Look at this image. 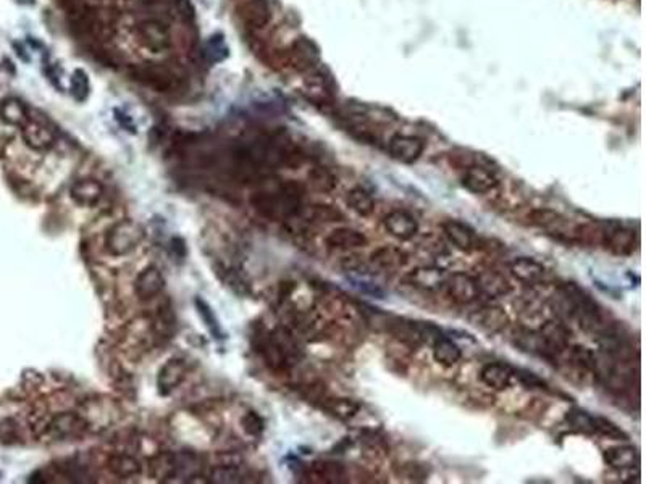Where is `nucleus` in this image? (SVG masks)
I'll return each mask as SVG.
<instances>
[{
  "label": "nucleus",
  "instance_id": "obj_1",
  "mask_svg": "<svg viewBox=\"0 0 646 484\" xmlns=\"http://www.w3.org/2000/svg\"><path fill=\"white\" fill-rule=\"evenodd\" d=\"M554 308L564 318L574 320L587 331L603 333L609 328L608 315L588 292L575 283L561 284L554 296Z\"/></svg>",
  "mask_w": 646,
  "mask_h": 484
},
{
  "label": "nucleus",
  "instance_id": "obj_2",
  "mask_svg": "<svg viewBox=\"0 0 646 484\" xmlns=\"http://www.w3.org/2000/svg\"><path fill=\"white\" fill-rule=\"evenodd\" d=\"M306 188L301 183L286 181L270 190H261L251 197L258 215L268 219H288L301 212Z\"/></svg>",
  "mask_w": 646,
  "mask_h": 484
},
{
  "label": "nucleus",
  "instance_id": "obj_3",
  "mask_svg": "<svg viewBox=\"0 0 646 484\" xmlns=\"http://www.w3.org/2000/svg\"><path fill=\"white\" fill-rule=\"evenodd\" d=\"M143 228L131 219L115 223L104 238V246L110 255L123 257L133 252L143 241Z\"/></svg>",
  "mask_w": 646,
  "mask_h": 484
},
{
  "label": "nucleus",
  "instance_id": "obj_4",
  "mask_svg": "<svg viewBox=\"0 0 646 484\" xmlns=\"http://www.w3.org/2000/svg\"><path fill=\"white\" fill-rule=\"evenodd\" d=\"M601 244L614 255L627 257L632 255L638 247V234L632 228L611 222L601 228Z\"/></svg>",
  "mask_w": 646,
  "mask_h": 484
},
{
  "label": "nucleus",
  "instance_id": "obj_5",
  "mask_svg": "<svg viewBox=\"0 0 646 484\" xmlns=\"http://www.w3.org/2000/svg\"><path fill=\"white\" fill-rule=\"evenodd\" d=\"M445 286L451 301L460 303V305H467V303L475 302L481 294L477 278L464 272H456L449 274L445 279Z\"/></svg>",
  "mask_w": 646,
  "mask_h": 484
},
{
  "label": "nucleus",
  "instance_id": "obj_6",
  "mask_svg": "<svg viewBox=\"0 0 646 484\" xmlns=\"http://www.w3.org/2000/svg\"><path fill=\"white\" fill-rule=\"evenodd\" d=\"M138 36L143 46L154 54L165 52L172 46L168 28L159 20H145L138 25Z\"/></svg>",
  "mask_w": 646,
  "mask_h": 484
},
{
  "label": "nucleus",
  "instance_id": "obj_7",
  "mask_svg": "<svg viewBox=\"0 0 646 484\" xmlns=\"http://www.w3.org/2000/svg\"><path fill=\"white\" fill-rule=\"evenodd\" d=\"M424 150V140L415 136H407V134H396L388 143V154H390L391 159L401 163H407V165L417 162L422 157Z\"/></svg>",
  "mask_w": 646,
  "mask_h": 484
},
{
  "label": "nucleus",
  "instance_id": "obj_8",
  "mask_svg": "<svg viewBox=\"0 0 646 484\" xmlns=\"http://www.w3.org/2000/svg\"><path fill=\"white\" fill-rule=\"evenodd\" d=\"M540 336L546 351V358H558L564 351H567L570 341V331L561 322H546L540 329Z\"/></svg>",
  "mask_w": 646,
  "mask_h": 484
},
{
  "label": "nucleus",
  "instance_id": "obj_9",
  "mask_svg": "<svg viewBox=\"0 0 646 484\" xmlns=\"http://www.w3.org/2000/svg\"><path fill=\"white\" fill-rule=\"evenodd\" d=\"M469 322L472 326L485 331L488 334H494L503 331L509 323V315L506 313L504 308L496 305H486L481 307L474 313H470Z\"/></svg>",
  "mask_w": 646,
  "mask_h": 484
},
{
  "label": "nucleus",
  "instance_id": "obj_10",
  "mask_svg": "<svg viewBox=\"0 0 646 484\" xmlns=\"http://www.w3.org/2000/svg\"><path fill=\"white\" fill-rule=\"evenodd\" d=\"M498 178L494 173L481 165H469L465 167V173L462 176V186L472 194L481 195L488 194L498 188Z\"/></svg>",
  "mask_w": 646,
  "mask_h": 484
},
{
  "label": "nucleus",
  "instance_id": "obj_11",
  "mask_svg": "<svg viewBox=\"0 0 646 484\" xmlns=\"http://www.w3.org/2000/svg\"><path fill=\"white\" fill-rule=\"evenodd\" d=\"M165 288V278L160 273V270L150 265L144 268L141 273L138 274L136 281H134V294L138 296L139 301H152L154 297L160 294Z\"/></svg>",
  "mask_w": 646,
  "mask_h": 484
},
{
  "label": "nucleus",
  "instance_id": "obj_12",
  "mask_svg": "<svg viewBox=\"0 0 646 484\" xmlns=\"http://www.w3.org/2000/svg\"><path fill=\"white\" fill-rule=\"evenodd\" d=\"M385 229L396 239L409 241L419 233V223L414 215L406 210H393L383 219Z\"/></svg>",
  "mask_w": 646,
  "mask_h": 484
},
{
  "label": "nucleus",
  "instance_id": "obj_13",
  "mask_svg": "<svg viewBox=\"0 0 646 484\" xmlns=\"http://www.w3.org/2000/svg\"><path fill=\"white\" fill-rule=\"evenodd\" d=\"M188 375V365L183 358H170L160 368L159 376H157V386L162 394H170L173 389L181 385Z\"/></svg>",
  "mask_w": 646,
  "mask_h": 484
},
{
  "label": "nucleus",
  "instance_id": "obj_14",
  "mask_svg": "<svg viewBox=\"0 0 646 484\" xmlns=\"http://www.w3.org/2000/svg\"><path fill=\"white\" fill-rule=\"evenodd\" d=\"M445 279L446 274L443 272L441 268H435V267H420L415 268L412 272H409L406 274V281L407 284H411L412 288L422 289V291H438L441 286H445Z\"/></svg>",
  "mask_w": 646,
  "mask_h": 484
},
{
  "label": "nucleus",
  "instance_id": "obj_15",
  "mask_svg": "<svg viewBox=\"0 0 646 484\" xmlns=\"http://www.w3.org/2000/svg\"><path fill=\"white\" fill-rule=\"evenodd\" d=\"M515 376V370L503 362L486 363L480 371V380L485 386L494 391L508 389Z\"/></svg>",
  "mask_w": 646,
  "mask_h": 484
},
{
  "label": "nucleus",
  "instance_id": "obj_16",
  "mask_svg": "<svg viewBox=\"0 0 646 484\" xmlns=\"http://www.w3.org/2000/svg\"><path fill=\"white\" fill-rule=\"evenodd\" d=\"M318 59H320L318 47L311 41V39L301 37V39H297L293 46H291L289 60L296 70L309 71V70L316 68V65L318 63Z\"/></svg>",
  "mask_w": 646,
  "mask_h": 484
},
{
  "label": "nucleus",
  "instance_id": "obj_17",
  "mask_svg": "<svg viewBox=\"0 0 646 484\" xmlns=\"http://www.w3.org/2000/svg\"><path fill=\"white\" fill-rule=\"evenodd\" d=\"M241 21L249 30H261L272 20V8L268 0H247L241 7Z\"/></svg>",
  "mask_w": 646,
  "mask_h": 484
},
{
  "label": "nucleus",
  "instance_id": "obj_18",
  "mask_svg": "<svg viewBox=\"0 0 646 484\" xmlns=\"http://www.w3.org/2000/svg\"><path fill=\"white\" fill-rule=\"evenodd\" d=\"M407 254L396 246H383L378 247L370 255V267H373L378 272H388V270L401 268L407 263Z\"/></svg>",
  "mask_w": 646,
  "mask_h": 484
},
{
  "label": "nucleus",
  "instance_id": "obj_19",
  "mask_svg": "<svg viewBox=\"0 0 646 484\" xmlns=\"http://www.w3.org/2000/svg\"><path fill=\"white\" fill-rule=\"evenodd\" d=\"M21 134H23L25 144L32 150H47L55 144L52 129L35 120H30L21 128Z\"/></svg>",
  "mask_w": 646,
  "mask_h": 484
},
{
  "label": "nucleus",
  "instance_id": "obj_20",
  "mask_svg": "<svg viewBox=\"0 0 646 484\" xmlns=\"http://www.w3.org/2000/svg\"><path fill=\"white\" fill-rule=\"evenodd\" d=\"M369 244L367 236L361 231L352 228H338L333 229L327 236V246L331 249L340 250H351V249H361Z\"/></svg>",
  "mask_w": 646,
  "mask_h": 484
},
{
  "label": "nucleus",
  "instance_id": "obj_21",
  "mask_svg": "<svg viewBox=\"0 0 646 484\" xmlns=\"http://www.w3.org/2000/svg\"><path fill=\"white\" fill-rule=\"evenodd\" d=\"M443 233L446 234V238L453 242L454 247H457L462 252H470L475 247V234L470 226L457 222V219H446L441 224Z\"/></svg>",
  "mask_w": 646,
  "mask_h": 484
},
{
  "label": "nucleus",
  "instance_id": "obj_22",
  "mask_svg": "<svg viewBox=\"0 0 646 484\" xmlns=\"http://www.w3.org/2000/svg\"><path fill=\"white\" fill-rule=\"evenodd\" d=\"M603 457L606 464L616 470H632L637 468L640 464L638 449L628 446V444L606 449Z\"/></svg>",
  "mask_w": 646,
  "mask_h": 484
},
{
  "label": "nucleus",
  "instance_id": "obj_23",
  "mask_svg": "<svg viewBox=\"0 0 646 484\" xmlns=\"http://www.w3.org/2000/svg\"><path fill=\"white\" fill-rule=\"evenodd\" d=\"M510 273L513 277L524 284H538L544 277V267L540 262L529 257H520L510 263Z\"/></svg>",
  "mask_w": 646,
  "mask_h": 484
},
{
  "label": "nucleus",
  "instance_id": "obj_24",
  "mask_svg": "<svg viewBox=\"0 0 646 484\" xmlns=\"http://www.w3.org/2000/svg\"><path fill=\"white\" fill-rule=\"evenodd\" d=\"M102 186L95 179H80L70 189L71 199L83 207H92L97 204L100 197H102Z\"/></svg>",
  "mask_w": 646,
  "mask_h": 484
},
{
  "label": "nucleus",
  "instance_id": "obj_25",
  "mask_svg": "<svg viewBox=\"0 0 646 484\" xmlns=\"http://www.w3.org/2000/svg\"><path fill=\"white\" fill-rule=\"evenodd\" d=\"M529 222L533 226L548 231L551 234H564L566 218L561 213L549 210V208H537L529 213Z\"/></svg>",
  "mask_w": 646,
  "mask_h": 484
},
{
  "label": "nucleus",
  "instance_id": "obj_26",
  "mask_svg": "<svg viewBox=\"0 0 646 484\" xmlns=\"http://www.w3.org/2000/svg\"><path fill=\"white\" fill-rule=\"evenodd\" d=\"M149 464H150L149 466H150V473H152V476L160 481H168L178 475L179 460H178V455L172 454V452L157 454L155 457L150 459Z\"/></svg>",
  "mask_w": 646,
  "mask_h": 484
},
{
  "label": "nucleus",
  "instance_id": "obj_27",
  "mask_svg": "<svg viewBox=\"0 0 646 484\" xmlns=\"http://www.w3.org/2000/svg\"><path fill=\"white\" fill-rule=\"evenodd\" d=\"M0 118L8 125L23 128L30 121V111L20 99L8 97L0 102Z\"/></svg>",
  "mask_w": 646,
  "mask_h": 484
},
{
  "label": "nucleus",
  "instance_id": "obj_28",
  "mask_svg": "<svg viewBox=\"0 0 646 484\" xmlns=\"http://www.w3.org/2000/svg\"><path fill=\"white\" fill-rule=\"evenodd\" d=\"M479 286L480 291L485 292V294L491 296V297H503L508 296L510 291H513V286L508 281V278L503 277L501 273L493 272V270H488V272H483L479 278Z\"/></svg>",
  "mask_w": 646,
  "mask_h": 484
},
{
  "label": "nucleus",
  "instance_id": "obj_29",
  "mask_svg": "<svg viewBox=\"0 0 646 484\" xmlns=\"http://www.w3.org/2000/svg\"><path fill=\"white\" fill-rule=\"evenodd\" d=\"M433 358L443 367H454L462 358V349L446 336H441L433 346Z\"/></svg>",
  "mask_w": 646,
  "mask_h": 484
},
{
  "label": "nucleus",
  "instance_id": "obj_30",
  "mask_svg": "<svg viewBox=\"0 0 646 484\" xmlns=\"http://www.w3.org/2000/svg\"><path fill=\"white\" fill-rule=\"evenodd\" d=\"M84 426V421L78 415L65 413L59 415L49 423V432L55 437H66L80 432Z\"/></svg>",
  "mask_w": 646,
  "mask_h": 484
},
{
  "label": "nucleus",
  "instance_id": "obj_31",
  "mask_svg": "<svg viewBox=\"0 0 646 484\" xmlns=\"http://www.w3.org/2000/svg\"><path fill=\"white\" fill-rule=\"evenodd\" d=\"M109 470L118 478H131L141 473V464L126 454H115L107 461Z\"/></svg>",
  "mask_w": 646,
  "mask_h": 484
},
{
  "label": "nucleus",
  "instance_id": "obj_32",
  "mask_svg": "<svg viewBox=\"0 0 646 484\" xmlns=\"http://www.w3.org/2000/svg\"><path fill=\"white\" fill-rule=\"evenodd\" d=\"M347 205L361 217H370L375 210V200L367 190L362 188H354L347 193L346 197Z\"/></svg>",
  "mask_w": 646,
  "mask_h": 484
},
{
  "label": "nucleus",
  "instance_id": "obj_33",
  "mask_svg": "<svg viewBox=\"0 0 646 484\" xmlns=\"http://www.w3.org/2000/svg\"><path fill=\"white\" fill-rule=\"evenodd\" d=\"M306 95L317 105H327L333 99L330 83L323 76H313L306 86Z\"/></svg>",
  "mask_w": 646,
  "mask_h": 484
},
{
  "label": "nucleus",
  "instance_id": "obj_34",
  "mask_svg": "<svg viewBox=\"0 0 646 484\" xmlns=\"http://www.w3.org/2000/svg\"><path fill=\"white\" fill-rule=\"evenodd\" d=\"M136 80L139 83L145 84V86L155 89V91H167V89L172 87V81L164 71L157 70V68H139L136 71Z\"/></svg>",
  "mask_w": 646,
  "mask_h": 484
},
{
  "label": "nucleus",
  "instance_id": "obj_35",
  "mask_svg": "<svg viewBox=\"0 0 646 484\" xmlns=\"http://www.w3.org/2000/svg\"><path fill=\"white\" fill-rule=\"evenodd\" d=\"M312 476L320 478V483H340L341 478H345V468L340 464L318 461L312 465Z\"/></svg>",
  "mask_w": 646,
  "mask_h": 484
},
{
  "label": "nucleus",
  "instance_id": "obj_36",
  "mask_svg": "<svg viewBox=\"0 0 646 484\" xmlns=\"http://www.w3.org/2000/svg\"><path fill=\"white\" fill-rule=\"evenodd\" d=\"M566 420L569 421V425L574 430L580 432H587V435H594V416L582 409H572L567 413Z\"/></svg>",
  "mask_w": 646,
  "mask_h": 484
},
{
  "label": "nucleus",
  "instance_id": "obj_37",
  "mask_svg": "<svg viewBox=\"0 0 646 484\" xmlns=\"http://www.w3.org/2000/svg\"><path fill=\"white\" fill-rule=\"evenodd\" d=\"M309 179H311L313 188L322 190V193H330L336 186V176L325 167L312 168L311 173H309Z\"/></svg>",
  "mask_w": 646,
  "mask_h": 484
},
{
  "label": "nucleus",
  "instance_id": "obj_38",
  "mask_svg": "<svg viewBox=\"0 0 646 484\" xmlns=\"http://www.w3.org/2000/svg\"><path fill=\"white\" fill-rule=\"evenodd\" d=\"M594 435H603L609 439H616V441H626L628 437L622 428L604 416H594Z\"/></svg>",
  "mask_w": 646,
  "mask_h": 484
},
{
  "label": "nucleus",
  "instance_id": "obj_39",
  "mask_svg": "<svg viewBox=\"0 0 646 484\" xmlns=\"http://www.w3.org/2000/svg\"><path fill=\"white\" fill-rule=\"evenodd\" d=\"M309 222H341L342 213L330 205H313L309 210Z\"/></svg>",
  "mask_w": 646,
  "mask_h": 484
},
{
  "label": "nucleus",
  "instance_id": "obj_40",
  "mask_svg": "<svg viewBox=\"0 0 646 484\" xmlns=\"http://www.w3.org/2000/svg\"><path fill=\"white\" fill-rule=\"evenodd\" d=\"M71 94L78 102L88 99L89 94V80L88 75L83 70H76L71 76Z\"/></svg>",
  "mask_w": 646,
  "mask_h": 484
},
{
  "label": "nucleus",
  "instance_id": "obj_41",
  "mask_svg": "<svg viewBox=\"0 0 646 484\" xmlns=\"http://www.w3.org/2000/svg\"><path fill=\"white\" fill-rule=\"evenodd\" d=\"M241 426H243L246 435H249L252 437L261 436L263 432V428H265L262 416L257 415L256 412H247L243 418H241Z\"/></svg>",
  "mask_w": 646,
  "mask_h": 484
},
{
  "label": "nucleus",
  "instance_id": "obj_42",
  "mask_svg": "<svg viewBox=\"0 0 646 484\" xmlns=\"http://www.w3.org/2000/svg\"><path fill=\"white\" fill-rule=\"evenodd\" d=\"M210 476H212L213 483H239L241 481L239 470L234 468V466H232V465L217 466V468L212 470Z\"/></svg>",
  "mask_w": 646,
  "mask_h": 484
},
{
  "label": "nucleus",
  "instance_id": "obj_43",
  "mask_svg": "<svg viewBox=\"0 0 646 484\" xmlns=\"http://www.w3.org/2000/svg\"><path fill=\"white\" fill-rule=\"evenodd\" d=\"M331 412L342 420L352 418L359 412V404H354L352 401H347V399H340V401H336L331 405Z\"/></svg>",
  "mask_w": 646,
  "mask_h": 484
},
{
  "label": "nucleus",
  "instance_id": "obj_44",
  "mask_svg": "<svg viewBox=\"0 0 646 484\" xmlns=\"http://www.w3.org/2000/svg\"><path fill=\"white\" fill-rule=\"evenodd\" d=\"M207 54H209V57L212 61H222L228 57V49L227 46H225V42H223V37L220 35H217V36H213L210 39V42H209V46H207Z\"/></svg>",
  "mask_w": 646,
  "mask_h": 484
},
{
  "label": "nucleus",
  "instance_id": "obj_45",
  "mask_svg": "<svg viewBox=\"0 0 646 484\" xmlns=\"http://www.w3.org/2000/svg\"><path fill=\"white\" fill-rule=\"evenodd\" d=\"M198 308H199V315L202 317V320H204L205 325H207V328H209L212 331V334H215L217 337H223L222 334V329H220V326H218L217 323V318L213 317V312L210 310V307L207 305L205 302H202L201 299H198Z\"/></svg>",
  "mask_w": 646,
  "mask_h": 484
},
{
  "label": "nucleus",
  "instance_id": "obj_46",
  "mask_svg": "<svg viewBox=\"0 0 646 484\" xmlns=\"http://www.w3.org/2000/svg\"><path fill=\"white\" fill-rule=\"evenodd\" d=\"M115 115H116L115 118H116L118 121H120V125H121L123 128L128 129V131L134 133V125H133L131 118H129V116H128V115H125V114H121L120 110H115Z\"/></svg>",
  "mask_w": 646,
  "mask_h": 484
},
{
  "label": "nucleus",
  "instance_id": "obj_47",
  "mask_svg": "<svg viewBox=\"0 0 646 484\" xmlns=\"http://www.w3.org/2000/svg\"><path fill=\"white\" fill-rule=\"evenodd\" d=\"M20 4H35V0H18Z\"/></svg>",
  "mask_w": 646,
  "mask_h": 484
}]
</instances>
